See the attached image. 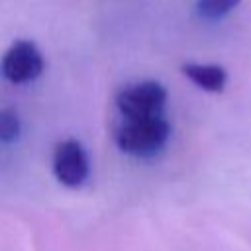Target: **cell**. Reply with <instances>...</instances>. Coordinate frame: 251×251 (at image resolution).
I'll use <instances>...</instances> for the list:
<instances>
[{
    "label": "cell",
    "mask_w": 251,
    "mask_h": 251,
    "mask_svg": "<svg viewBox=\"0 0 251 251\" xmlns=\"http://www.w3.org/2000/svg\"><path fill=\"white\" fill-rule=\"evenodd\" d=\"M171 137V124L163 116L124 120L114 133L116 145L133 157H153L157 155Z\"/></svg>",
    "instance_id": "6da1fadb"
},
{
    "label": "cell",
    "mask_w": 251,
    "mask_h": 251,
    "mask_svg": "<svg viewBox=\"0 0 251 251\" xmlns=\"http://www.w3.org/2000/svg\"><path fill=\"white\" fill-rule=\"evenodd\" d=\"M167 88L157 80H139L124 86L116 94V108L124 120L163 116L167 106Z\"/></svg>",
    "instance_id": "7a4b0ae2"
},
{
    "label": "cell",
    "mask_w": 251,
    "mask_h": 251,
    "mask_svg": "<svg viewBox=\"0 0 251 251\" xmlns=\"http://www.w3.org/2000/svg\"><path fill=\"white\" fill-rule=\"evenodd\" d=\"M45 69V61L35 43L27 39L14 41L0 61V73L14 84H25L35 80Z\"/></svg>",
    "instance_id": "3957f363"
},
{
    "label": "cell",
    "mask_w": 251,
    "mask_h": 251,
    "mask_svg": "<svg viewBox=\"0 0 251 251\" xmlns=\"http://www.w3.org/2000/svg\"><path fill=\"white\" fill-rule=\"evenodd\" d=\"M90 173L88 155L80 141L76 139H63L53 149V175L55 178L69 186H80Z\"/></svg>",
    "instance_id": "277c9868"
},
{
    "label": "cell",
    "mask_w": 251,
    "mask_h": 251,
    "mask_svg": "<svg viewBox=\"0 0 251 251\" xmlns=\"http://www.w3.org/2000/svg\"><path fill=\"white\" fill-rule=\"evenodd\" d=\"M182 75L206 92H222L227 82V73L220 65L210 63H186L182 65Z\"/></svg>",
    "instance_id": "5b68a950"
},
{
    "label": "cell",
    "mask_w": 251,
    "mask_h": 251,
    "mask_svg": "<svg viewBox=\"0 0 251 251\" xmlns=\"http://www.w3.org/2000/svg\"><path fill=\"white\" fill-rule=\"evenodd\" d=\"M241 0H196V14L202 20L216 22L227 16Z\"/></svg>",
    "instance_id": "8992f818"
},
{
    "label": "cell",
    "mask_w": 251,
    "mask_h": 251,
    "mask_svg": "<svg viewBox=\"0 0 251 251\" xmlns=\"http://www.w3.org/2000/svg\"><path fill=\"white\" fill-rule=\"evenodd\" d=\"M22 122L14 108H0V143H12L20 137Z\"/></svg>",
    "instance_id": "52a82bcc"
}]
</instances>
